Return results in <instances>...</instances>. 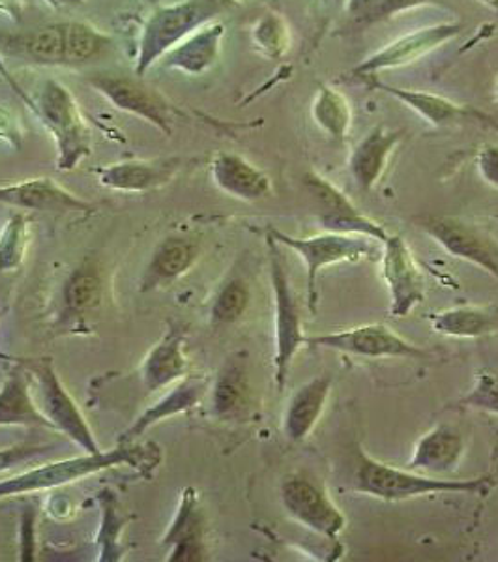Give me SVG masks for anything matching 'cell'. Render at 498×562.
I'll return each mask as SVG.
<instances>
[{"mask_svg":"<svg viewBox=\"0 0 498 562\" xmlns=\"http://www.w3.org/2000/svg\"><path fill=\"white\" fill-rule=\"evenodd\" d=\"M111 47L107 34L81 21H60L26 31H0V55L52 68H83Z\"/></svg>","mask_w":498,"mask_h":562,"instance_id":"1","label":"cell"},{"mask_svg":"<svg viewBox=\"0 0 498 562\" xmlns=\"http://www.w3.org/2000/svg\"><path fill=\"white\" fill-rule=\"evenodd\" d=\"M498 476L486 474L478 479H444L416 473L410 469H397L365 454L364 448H356L354 469H352V490L370 497L397 503L407 498L426 495H482L497 486Z\"/></svg>","mask_w":498,"mask_h":562,"instance_id":"2","label":"cell"},{"mask_svg":"<svg viewBox=\"0 0 498 562\" xmlns=\"http://www.w3.org/2000/svg\"><path fill=\"white\" fill-rule=\"evenodd\" d=\"M160 448L154 445L139 447V445H118L107 452H97L68 460L53 461L45 465L29 469L26 473L18 474L12 479L0 482V501L8 497H18V495H31V493L47 492L55 487L68 486L71 482L89 479L94 474L115 469V467H135L143 473H150L152 469L160 465Z\"/></svg>","mask_w":498,"mask_h":562,"instance_id":"3","label":"cell"},{"mask_svg":"<svg viewBox=\"0 0 498 562\" xmlns=\"http://www.w3.org/2000/svg\"><path fill=\"white\" fill-rule=\"evenodd\" d=\"M230 7H235V0H182L158 8L143 29L135 57V76H145L174 45L208 25Z\"/></svg>","mask_w":498,"mask_h":562,"instance_id":"4","label":"cell"},{"mask_svg":"<svg viewBox=\"0 0 498 562\" xmlns=\"http://www.w3.org/2000/svg\"><path fill=\"white\" fill-rule=\"evenodd\" d=\"M270 259V281L274 293V383L278 392L285 390L288 371L293 360L302 347L306 346V334L302 325L301 304L296 301L291 278H288L287 265L283 259L280 244L274 238L267 237Z\"/></svg>","mask_w":498,"mask_h":562,"instance_id":"5","label":"cell"},{"mask_svg":"<svg viewBox=\"0 0 498 562\" xmlns=\"http://www.w3.org/2000/svg\"><path fill=\"white\" fill-rule=\"evenodd\" d=\"M39 119L57 140L58 169L73 171L92 153V135L76 98L58 81H45L38 97Z\"/></svg>","mask_w":498,"mask_h":562,"instance_id":"6","label":"cell"},{"mask_svg":"<svg viewBox=\"0 0 498 562\" xmlns=\"http://www.w3.org/2000/svg\"><path fill=\"white\" fill-rule=\"evenodd\" d=\"M25 366L34 379V402L38 405L39 413L52 424L53 431L66 435L83 452H102L89 422L84 420L83 413L79 411L73 397L68 394V390L58 378L52 358L31 360Z\"/></svg>","mask_w":498,"mask_h":562,"instance_id":"7","label":"cell"},{"mask_svg":"<svg viewBox=\"0 0 498 562\" xmlns=\"http://www.w3.org/2000/svg\"><path fill=\"white\" fill-rule=\"evenodd\" d=\"M269 235L280 246L294 251L306 265L307 304H309V312L314 315L317 314V302H319L317 280L320 272L326 267H332L339 262H356L375 254L370 238L358 237V235L325 231L314 237H291L287 233L278 229H270Z\"/></svg>","mask_w":498,"mask_h":562,"instance_id":"8","label":"cell"},{"mask_svg":"<svg viewBox=\"0 0 498 562\" xmlns=\"http://www.w3.org/2000/svg\"><path fill=\"white\" fill-rule=\"evenodd\" d=\"M280 497L288 518L330 542L347 529L346 514L315 476L288 474L280 486Z\"/></svg>","mask_w":498,"mask_h":562,"instance_id":"9","label":"cell"},{"mask_svg":"<svg viewBox=\"0 0 498 562\" xmlns=\"http://www.w3.org/2000/svg\"><path fill=\"white\" fill-rule=\"evenodd\" d=\"M306 346L330 349L358 358H409L422 360L431 352L415 346L409 339L394 333L391 326L381 323L354 326L339 333L317 334L307 336Z\"/></svg>","mask_w":498,"mask_h":562,"instance_id":"10","label":"cell"},{"mask_svg":"<svg viewBox=\"0 0 498 562\" xmlns=\"http://www.w3.org/2000/svg\"><path fill=\"white\" fill-rule=\"evenodd\" d=\"M87 83L107 98L116 109L150 122L163 134L173 132V109L160 92L143 83L139 76H126L118 71H94Z\"/></svg>","mask_w":498,"mask_h":562,"instance_id":"11","label":"cell"},{"mask_svg":"<svg viewBox=\"0 0 498 562\" xmlns=\"http://www.w3.org/2000/svg\"><path fill=\"white\" fill-rule=\"evenodd\" d=\"M420 229L450 256L473 262L498 280V240L479 225L454 216H426Z\"/></svg>","mask_w":498,"mask_h":562,"instance_id":"12","label":"cell"},{"mask_svg":"<svg viewBox=\"0 0 498 562\" xmlns=\"http://www.w3.org/2000/svg\"><path fill=\"white\" fill-rule=\"evenodd\" d=\"M306 188L319 205L320 225L325 231L358 235L381 244L391 237L383 225L358 211L356 206L352 205L351 199L338 190L332 182H328L322 175L315 171L307 173Z\"/></svg>","mask_w":498,"mask_h":562,"instance_id":"13","label":"cell"},{"mask_svg":"<svg viewBox=\"0 0 498 562\" xmlns=\"http://www.w3.org/2000/svg\"><path fill=\"white\" fill-rule=\"evenodd\" d=\"M383 278L391 294V314L407 317L426 299V281L409 244L399 235L383 243Z\"/></svg>","mask_w":498,"mask_h":562,"instance_id":"14","label":"cell"},{"mask_svg":"<svg viewBox=\"0 0 498 562\" xmlns=\"http://www.w3.org/2000/svg\"><path fill=\"white\" fill-rule=\"evenodd\" d=\"M461 29H463L461 25L444 23V25L429 26V29L401 36L396 42L386 45L381 52L375 53L373 57L367 58L358 68H354L352 74L364 77L370 76V74H377V71L410 65V63H415L418 58L437 49L439 45L446 44L448 40L455 38L461 33Z\"/></svg>","mask_w":498,"mask_h":562,"instance_id":"15","label":"cell"},{"mask_svg":"<svg viewBox=\"0 0 498 562\" xmlns=\"http://www.w3.org/2000/svg\"><path fill=\"white\" fill-rule=\"evenodd\" d=\"M179 158L160 160L121 161L113 166L100 167L98 180L103 188L124 193H145L169 184L179 173Z\"/></svg>","mask_w":498,"mask_h":562,"instance_id":"16","label":"cell"},{"mask_svg":"<svg viewBox=\"0 0 498 562\" xmlns=\"http://www.w3.org/2000/svg\"><path fill=\"white\" fill-rule=\"evenodd\" d=\"M465 456V437L448 424L434 426L416 442L407 469L429 476L454 473Z\"/></svg>","mask_w":498,"mask_h":562,"instance_id":"17","label":"cell"},{"mask_svg":"<svg viewBox=\"0 0 498 562\" xmlns=\"http://www.w3.org/2000/svg\"><path fill=\"white\" fill-rule=\"evenodd\" d=\"M405 137L403 130H388L384 126L371 130L364 139L352 148L349 158V173L360 192H373L383 179L394 148Z\"/></svg>","mask_w":498,"mask_h":562,"instance_id":"18","label":"cell"},{"mask_svg":"<svg viewBox=\"0 0 498 562\" xmlns=\"http://www.w3.org/2000/svg\"><path fill=\"white\" fill-rule=\"evenodd\" d=\"M332 386V375L322 373L294 390L283 415V434L288 441H306L312 431L317 428Z\"/></svg>","mask_w":498,"mask_h":562,"instance_id":"19","label":"cell"},{"mask_svg":"<svg viewBox=\"0 0 498 562\" xmlns=\"http://www.w3.org/2000/svg\"><path fill=\"white\" fill-rule=\"evenodd\" d=\"M0 203L13 209H23V211H92V206L87 201L68 192L49 177L0 186Z\"/></svg>","mask_w":498,"mask_h":562,"instance_id":"20","label":"cell"},{"mask_svg":"<svg viewBox=\"0 0 498 562\" xmlns=\"http://www.w3.org/2000/svg\"><path fill=\"white\" fill-rule=\"evenodd\" d=\"M163 543L171 548L167 562L205 561V518L192 487L182 492L179 510L173 524L169 525Z\"/></svg>","mask_w":498,"mask_h":562,"instance_id":"21","label":"cell"},{"mask_svg":"<svg viewBox=\"0 0 498 562\" xmlns=\"http://www.w3.org/2000/svg\"><path fill=\"white\" fill-rule=\"evenodd\" d=\"M211 175L222 192L240 201H259L269 198L272 192L269 177L238 154H216L212 160Z\"/></svg>","mask_w":498,"mask_h":562,"instance_id":"22","label":"cell"},{"mask_svg":"<svg viewBox=\"0 0 498 562\" xmlns=\"http://www.w3.org/2000/svg\"><path fill=\"white\" fill-rule=\"evenodd\" d=\"M188 373V358L184 352V330L171 326L169 333L148 351L143 360L142 379L148 392H158L177 384Z\"/></svg>","mask_w":498,"mask_h":562,"instance_id":"23","label":"cell"},{"mask_svg":"<svg viewBox=\"0 0 498 562\" xmlns=\"http://www.w3.org/2000/svg\"><path fill=\"white\" fill-rule=\"evenodd\" d=\"M205 379L185 375L182 381L167 392L166 396L161 397L160 402L154 403L152 407H148L143 415L137 416V420L118 437V445H129L135 439H139L143 434H147V429L152 428L156 424L197 407L199 402L205 396Z\"/></svg>","mask_w":498,"mask_h":562,"instance_id":"24","label":"cell"},{"mask_svg":"<svg viewBox=\"0 0 498 562\" xmlns=\"http://www.w3.org/2000/svg\"><path fill=\"white\" fill-rule=\"evenodd\" d=\"M225 36V26L222 23H212L199 29L192 36L174 45L171 52L161 58V65L167 70L184 71L188 76H203L216 65L222 52V40Z\"/></svg>","mask_w":498,"mask_h":562,"instance_id":"25","label":"cell"},{"mask_svg":"<svg viewBox=\"0 0 498 562\" xmlns=\"http://www.w3.org/2000/svg\"><path fill=\"white\" fill-rule=\"evenodd\" d=\"M429 323L446 338H487L498 334V304L448 307L429 315Z\"/></svg>","mask_w":498,"mask_h":562,"instance_id":"26","label":"cell"},{"mask_svg":"<svg viewBox=\"0 0 498 562\" xmlns=\"http://www.w3.org/2000/svg\"><path fill=\"white\" fill-rule=\"evenodd\" d=\"M0 426L53 429L34 402L26 371H12L0 386Z\"/></svg>","mask_w":498,"mask_h":562,"instance_id":"27","label":"cell"},{"mask_svg":"<svg viewBox=\"0 0 498 562\" xmlns=\"http://www.w3.org/2000/svg\"><path fill=\"white\" fill-rule=\"evenodd\" d=\"M199 257V244L190 238L169 237L160 243L148 262L143 291L161 288L171 281L179 280L188 270L192 269Z\"/></svg>","mask_w":498,"mask_h":562,"instance_id":"28","label":"cell"},{"mask_svg":"<svg viewBox=\"0 0 498 562\" xmlns=\"http://www.w3.org/2000/svg\"><path fill=\"white\" fill-rule=\"evenodd\" d=\"M377 89H384L392 97L407 103L410 109H415L418 115L426 119L433 126H446L461 121H486V115H482L474 109H466L460 103L450 102L446 98L429 94V92H416V90L394 89L388 85L375 83Z\"/></svg>","mask_w":498,"mask_h":562,"instance_id":"29","label":"cell"},{"mask_svg":"<svg viewBox=\"0 0 498 562\" xmlns=\"http://www.w3.org/2000/svg\"><path fill=\"white\" fill-rule=\"evenodd\" d=\"M249 384L242 360L230 358L217 375L212 389V411L219 418L240 415L248 403Z\"/></svg>","mask_w":498,"mask_h":562,"instance_id":"30","label":"cell"},{"mask_svg":"<svg viewBox=\"0 0 498 562\" xmlns=\"http://www.w3.org/2000/svg\"><path fill=\"white\" fill-rule=\"evenodd\" d=\"M312 115H314L315 124L326 135H330L338 143L346 140L347 134L351 130V103L339 90L322 85L315 97L314 105H312Z\"/></svg>","mask_w":498,"mask_h":562,"instance_id":"31","label":"cell"},{"mask_svg":"<svg viewBox=\"0 0 498 562\" xmlns=\"http://www.w3.org/2000/svg\"><path fill=\"white\" fill-rule=\"evenodd\" d=\"M98 501H100V506H102V524H100L97 537L98 548H100L98 561H122L126 550L122 548L121 535L132 518H126L122 514L118 498L115 497V493L111 492V490L100 493Z\"/></svg>","mask_w":498,"mask_h":562,"instance_id":"32","label":"cell"},{"mask_svg":"<svg viewBox=\"0 0 498 562\" xmlns=\"http://www.w3.org/2000/svg\"><path fill=\"white\" fill-rule=\"evenodd\" d=\"M249 301H251V293H249L248 283L240 278H233L217 291L216 299L212 302V321L216 325L237 323L246 314Z\"/></svg>","mask_w":498,"mask_h":562,"instance_id":"33","label":"cell"},{"mask_svg":"<svg viewBox=\"0 0 498 562\" xmlns=\"http://www.w3.org/2000/svg\"><path fill=\"white\" fill-rule=\"evenodd\" d=\"M102 294V280L92 265H83L71 274L65 288V302L71 312H87L94 307Z\"/></svg>","mask_w":498,"mask_h":562,"instance_id":"34","label":"cell"},{"mask_svg":"<svg viewBox=\"0 0 498 562\" xmlns=\"http://www.w3.org/2000/svg\"><path fill=\"white\" fill-rule=\"evenodd\" d=\"M455 407L498 416V368L479 370L474 378L473 389L455 402Z\"/></svg>","mask_w":498,"mask_h":562,"instance_id":"35","label":"cell"},{"mask_svg":"<svg viewBox=\"0 0 498 562\" xmlns=\"http://www.w3.org/2000/svg\"><path fill=\"white\" fill-rule=\"evenodd\" d=\"M29 246V222L23 214L8 220L7 227L0 235V272L15 270L23 262Z\"/></svg>","mask_w":498,"mask_h":562,"instance_id":"36","label":"cell"},{"mask_svg":"<svg viewBox=\"0 0 498 562\" xmlns=\"http://www.w3.org/2000/svg\"><path fill=\"white\" fill-rule=\"evenodd\" d=\"M253 40H256V44L261 47L264 55L280 57L288 45L287 25L280 15L269 13L253 29Z\"/></svg>","mask_w":498,"mask_h":562,"instance_id":"37","label":"cell"},{"mask_svg":"<svg viewBox=\"0 0 498 562\" xmlns=\"http://www.w3.org/2000/svg\"><path fill=\"white\" fill-rule=\"evenodd\" d=\"M53 448H55L53 445H18V447L0 448V474L45 458L52 454Z\"/></svg>","mask_w":498,"mask_h":562,"instance_id":"38","label":"cell"},{"mask_svg":"<svg viewBox=\"0 0 498 562\" xmlns=\"http://www.w3.org/2000/svg\"><path fill=\"white\" fill-rule=\"evenodd\" d=\"M36 505L25 506L21 514L20 561L33 562L36 559Z\"/></svg>","mask_w":498,"mask_h":562,"instance_id":"39","label":"cell"},{"mask_svg":"<svg viewBox=\"0 0 498 562\" xmlns=\"http://www.w3.org/2000/svg\"><path fill=\"white\" fill-rule=\"evenodd\" d=\"M428 2H431V0H377V4L371 8L364 18L370 21L386 20V18L397 15V13L405 12V10L422 7Z\"/></svg>","mask_w":498,"mask_h":562,"instance_id":"40","label":"cell"},{"mask_svg":"<svg viewBox=\"0 0 498 562\" xmlns=\"http://www.w3.org/2000/svg\"><path fill=\"white\" fill-rule=\"evenodd\" d=\"M479 177L498 190V145H486L478 153Z\"/></svg>","mask_w":498,"mask_h":562,"instance_id":"41","label":"cell"},{"mask_svg":"<svg viewBox=\"0 0 498 562\" xmlns=\"http://www.w3.org/2000/svg\"><path fill=\"white\" fill-rule=\"evenodd\" d=\"M375 4H377V0H347V8L354 15H362V13L365 15Z\"/></svg>","mask_w":498,"mask_h":562,"instance_id":"42","label":"cell"},{"mask_svg":"<svg viewBox=\"0 0 498 562\" xmlns=\"http://www.w3.org/2000/svg\"><path fill=\"white\" fill-rule=\"evenodd\" d=\"M58 4H66V7H81L84 0H57Z\"/></svg>","mask_w":498,"mask_h":562,"instance_id":"43","label":"cell"},{"mask_svg":"<svg viewBox=\"0 0 498 562\" xmlns=\"http://www.w3.org/2000/svg\"><path fill=\"white\" fill-rule=\"evenodd\" d=\"M484 2H486L487 7L495 8V10L498 8V0H484Z\"/></svg>","mask_w":498,"mask_h":562,"instance_id":"44","label":"cell"},{"mask_svg":"<svg viewBox=\"0 0 498 562\" xmlns=\"http://www.w3.org/2000/svg\"><path fill=\"white\" fill-rule=\"evenodd\" d=\"M495 92H497V102H498V81H497V90H495Z\"/></svg>","mask_w":498,"mask_h":562,"instance_id":"45","label":"cell"},{"mask_svg":"<svg viewBox=\"0 0 498 562\" xmlns=\"http://www.w3.org/2000/svg\"><path fill=\"white\" fill-rule=\"evenodd\" d=\"M336 2H343V0H336Z\"/></svg>","mask_w":498,"mask_h":562,"instance_id":"46","label":"cell"}]
</instances>
